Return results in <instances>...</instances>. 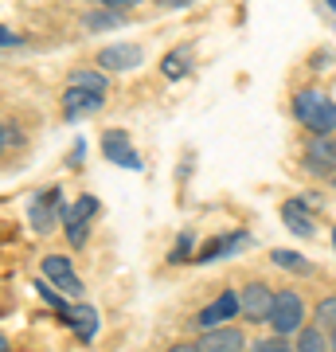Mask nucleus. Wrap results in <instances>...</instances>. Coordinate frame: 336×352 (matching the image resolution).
Wrapping results in <instances>:
<instances>
[{"label":"nucleus","instance_id":"26","mask_svg":"<svg viewBox=\"0 0 336 352\" xmlns=\"http://www.w3.org/2000/svg\"><path fill=\"white\" fill-rule=\"evenodd\" d=\"M164 352H196V344H172V349H164Z\"/></svg>","mask_w":336,"mask_h":352},{"label":"nucleus","instance_id":"17","mask_svg":"<svg viewBox=\"0 0 336 352\" xmlns=\"http://www.w3.org/2000/svg\"><path fill=\"white\" fill-rule=\"evenodd\" d=\"M82 24H87V32H106V28H117V12H110V8H102V12H87V16H82Z\"/></svg>","mask_w":336,"mask_h":352},{"label":"nucleus","instance_id":"21","mask_svg":"<svg viewBox=\"0 0 336 352\" xmlns=\"http://www.w3.org/2000/svg\"><path fill=\"white\" fill-rule=\"evenodd\" d=\"M184 59H188V47L172 51V55L164 59V75H168V78H180V75L188 71V63H184Z\"/></svg>","mask_w":336,"mask_h":352},{"label":"nucleus","instance_id":"12","mask_svg":"<svg viewBox=\"0 0 336 352\" xmlns=\"http://www.w3.org/2000/svg\"><path fill=\"white\" fill-rule=\"evenodd\" d=\"M309 168L313 173H328V168H336V141L333 138H313L309 141Z\"/></svg>","mask_w":336,"mask_h":352},{"label":"nucleus","instance_id":"13","mask_svg":"<svg viewBox=\"0 0 336 352\" xmlns=\"http://www.w3.org/2000/svg\"><path fill=\"white\" fill-rule=\"evenodd\" d=\"M102 106V94H87V90H67L63 94V113L75 118V113H94Z\"/></svg>","mask_w":336,"mask_h":352},{"label":"nucleus","instance_id":"5","mask_svg":"<svg viewBox=\"0 0 336 352\" xmlns=\"http://www.w3.org/2000/svg\"><path fill=\"white\" fill-rule=\"evenodd\" d=\"M145 63V51L137 43H110V47L98 51V67L102 71H133V67Z\"/></svg>","mask_w":336,"mask_h":352},{"label":"nucleus","instance_id":"3","mask_svg":"<svg viewBox=\"0 0 336 352\" xmlns=\"http://www.w3.org/2000/svg\"><path fill=\"white\" fill-rule=\"evenodd\" d=\"M238 298H243V317L247 321H270V309H274L278 294L266 282H247L238 289Z\"/></svg>","mask_w":336,"mask_h":352},{"label":"nucleus","instance_id":"29","mask_svg":"<svg viewBox=\"0 0 336 352\" xmlns=\"http://www.w3.org/2000/svg\"><path fill=\"white\" fill-rule=\"evenodd\" d=\"M333 247H336V227H333Z\"/></svg>","mask_w":336,"mask_h":352},{"label":"nucleus","instance_id":"20","mask_svg":"<svg viewBox=\"0 0 336 352\" xmlns=\"http://www.w3.org/2000/svg\"><path fill=\"white\" fill-rule=\"evenodd\" d=\"M278 266H286V270H293V274H309V258H301V254H289V251H274L270 254Z\"/></svg>","mask_w":336,"mask_h":352},{"label":"nucleus","instance_id":"14","mask_svg":"<svg viewBox=\"0 0 336 352\" xmlns=\"http://www.w3.org/2000/svg\"><path fill=\"white\" fill-rule=\"evenodd\" d=\"M71 90H87V94H102L106 98L110 78H106V71H75L71 75Z\"/></svg>","mask_w":336,"mask_h":352},{"label":"nucleus","instance_id":"27","mask_svg":"<svg viewBox=\"0 0 336 352\" xmlns=\"http://www.w3.org/2000/svg\"><path fill=\"white\" fill-rule=\"evenodd\" d=\"M324 4H328V12H336V0H324Z\"/></svg>","mask_w":336,"mask_h":352},{"label":"nucleus","instance_id":"11","mask_svg":"<svg viewBox=\"0 0 336 352\" xmlns=\"http://www.w3.org/2000/svg\"><path fill=\"white\" fill-rule=\"evenodd\" d=\"M282 219H286L289 231H298L301 239H313V235H317V223L309 219V212H305V204H301V200H286V204H282Z\"/></svg>","mask_w":336,"mask_h":352},{"label":"nucleus","instance_id":"22","mask_svg":"<svg viewBox=\"0 0 336 352\" xmlns=\"http://www.w3.org/2000/svg\"><path fill=\"white\" fill-rule=\"evenodd\" d=\"M250 352H293L286 344V340H278V337H270V340H258V344H254V349Z\"/></svg>","mask_w":336,"mask_h":352},{"label":"nucleus","instance_id":"9","mask_svg":"<svg viewBox=\"0 0 336 352\" xmlns=\"http://www.w3.org/2000/svg\"><path fill=\"white\" fill-rule=\"evenodd\" d=\"M27 212H32V227H36V231H51V227H55V219H59V215H67V208L59 204V192H39Z\"/></svg>","mask_w":336,"mask_h":352},{"label":"nucleus","instance_id":"8","mask_svg":"<svg viewBox=\"0 0 336 352\" xmlns=\"http://www.w3.org/2000/svg\"><path fill=\"white\" fill-rule=\"evenodd\" d=\"M102 149H106V161L122 164L129 173H141V157L133 153V145H129V138H125L122 129H110V133L102 138Z\"/></svg>","mask_w":336,"mask_h":352},{"label":"nucleus","instance_id":"7","mask_svg":"<svg viewBox=\"0 0 336 352\" xmlns=\"http://www.w3.org/2000/svg\"><path fill=\"white\" fill-rule=\"evenodd\" d=\"M235 314H243V298H238L235 289H227V294H219V298H215V302L208 305L196 321H199V329H219L223 321H231Z\"/></svg>","mask_w":336,"mask_h":352},{"label":"nucleus","instance_id":"10","mask_svg":"<svg viewBox=\"0 0 336 352\" xmlns=\"http://www.w3.org/2000/svg\"><path fill=\"white\" fill-rule=\"evenodd\" d=\"M250 247V235H223V239H215V243H208V247H199V263H215V258H227V254H238V251H247Z\"/></svg>","mask_w":336,"mask_h":352},{"label":"nucleus","instance_id":"25","mask_svg":"<svg viewBox=\"0 0 336 352\" xmlns=\"http://www.w3.org/2000/svg\"><path fill=\"white\" fill-rule=\"evenodd\" d=\"M164 8H188V4H192V0H161Z\"/></svg>","mask_w":336,"mask_h":352},{"label":"nucleus","instance_id":"6","mask_svg":"<svg viewBox=\"0 0 336 352\" xmlns=\"http://www.w3.org/2000/svg\"><path fill=\"white\" fill-rule=\"evenodd\" d=\"M39 270H43V278H47L55 289H63V294H82V282H78L71 258H63V254H47Z\"/></svg>","mask_w":336,"mask_h":352},{"label":"nucleus","instance_id":"28","mask_svg":"<svg viewBox=\"0 0 336 352\" xmlns=\"http://www.w3.org/2000/svg\"><path fill=\"white\" fill-rule=\"evenodd\" d=\"M333 352H336V329H333Z\"/></svg>","mask_w":336,"mask_h":352},{"label":"nucleus","instance_id":"4","mask_svg":"<svg viewBox=\"0 0 336 352\" xmlns=\"http://www.w3.org/2000/svg\"><path fill=\"white\" fill-rule=\"evenodd\" d=\"M247 337L235 325H219V329H203V337L196 340V352H243Z\"/></svg>","mask_w":336,"mask_h":352},{"label":"nucleus","instance_id":"18","mask_svg":"<svg viewBox=\"0 0 336 352\" xmlns=\"http://www.w3.org/2000/svg\"><path fill=\"white\" fill-rule=\"evenodd\" d=\"M63 219H67V239H71V247H82L87 243V219L75 212H67Z\"/></svg>","mask_w":336,"mask_h":352},{"label":"nucleus","instance_id":"1","mask_svg":"<svg viewBox=\"0 0 336 352\" xmlns=\"http://www.w3.org/2000/svg\"><path fill=\"white\" fill-rule=\"evenodd\" d=\"M293 118L309 129L313 138H328L336 129V102L317 87H305L293 94Z\"/></svg>","mask_w":336,"mask_h":352},{"label":"nucleus","instance_id":"16","mask_svg":"<svg viewBox=\"0 0 336 352\" xmlns=\"http://www.w3.org/2000/svg\"><path fill=\"white\" fill-rule=\"evenodd\" d=\"M328 340L333 337H324L321 325H305L298 333V352H328Z\"/></svg>","mask_w":336,"mask_h":352},{"label":"nucleus","instance_id":"15","mask_svg":"<svg viewBox=\"0 0 336 352\" xmlns=\"http://www.w3.org/2000/svg\"><path fill=\"white\" fill-rule=\"evenodd\" d=\"M67 321L75 325L78 340H94V333H98V317H94V309H90V305H75V309L67 314Z\"/></svg>","mask_w":336,"mask_h":352},{"label":"nucleus","instance_id":"24","mask_svg":"<svg viewBox=\"0 0 336 352\" xmlns=\"http://www.w3.org/2000/svg\"><path fill=\"white\" fill-rule=\"evenodd\" d=\"M102 8H110V12H117V8H129V4H141V0H98Z\"/></svg>","mask_w":336,"mask_h":352},{"label":"nucleus","instance_id":"2","mask_svg":"<svg viewBox=\"0 0 336 352\" xmlns=\"http://www.w3.org/2000/svg\"><path fill=\"white\" fill-rule=\"evenodd\" d=\"M305 298H301L298 289H278L274 298V309H270V329H274L278 337H286V333H301L305 329Z\"/></svg>","mask_w":336,"mask_h":352},{"label":"nucleus","instance_id":"19","mask_svg":"<svg viewBox=\"0 0 336 352\" xmlns=\"http://www.w3.org/2000/svg\"><path fill=\"white\" fill-rule=\"evenodd\" d=\"M313 314H317V325L321 329H336V294H328L324 302H317Z\"/></svg>","mask_w":336,"mask_h":352},{"label":"nucleus","instance_id":"23","mask_svg":"<svg viewBox=\"0 0 336 352\" xmlns=\"http://www.w3.org/2000/svg\"><path fill=\"white\" fill-rule=\"evenodd\" d=\"M188 254H192V235H180V247H176V263H180V258H188Z\"/></svg>","mask_w":336,"mask_h":352}]
</instances>
